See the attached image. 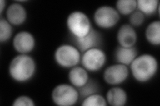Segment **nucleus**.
Instances as JSON below:
<instances>
[{"label":"nucleus","mask_w":160,"mask_h":106,"mask_svg":"<svg viewBox=\"0 0 160 106\" xmlns=\"http://www.w3.org/2000/svg\"><path fill=\"white\" fill-rule=\"evenodd\" d=\"M36 62L28 54H19L15 57L9 65V74L14 81L27 82L36 72Z\"/></svg>","instance_id":"f257e3e1"},{"label":"nucleus","mask_w":160,"mask_h":106,"mask_svg":"<svg viewBox=\"0 0 160 106\" xmlns=\"http://www.w3.org/2000/svg\"><path fill=\"white\" fill-rule=\"evenodd\" d=\"M158 68L157 58L149 54L139 55L129 65V70L133 77L140 83L151 80L157 74Z\"/></svg>","instance_id":"f03ea898"},{"label":"nucleus","mask_w":160,"mask_h":106,"mask_svg":"<svg viewBox=\"0 0 160 106\" xmlns=\"http://www.w3.org/2000/svg\"><path fill=\"white\" fill-rule=\"evenodd\" d=\"M66 25L72 37L77 38L86 36L93 28L89 17L82 11H74L69 14Z\"/></svg>","instance_id":"7ed1b4c3"},{"label":"nucleus","mask_w":160,"mask_h":106,"mask_svg":"<svg viewBox=\"0 0 160 106\" xmlns=\"http://www.w3.org/2000/svg\"><path fill=\"white\" fill-rule=\"evenodd\" d=\"M82 53L73 44H64L59 46L54 53V60L60 67L72 68L81 62Z\"/></svg>","instance_id":"20e7f679"},{"label":"nucleus","mask_w":160,"mask_h":106,"mask_svg":"<svg viewBox=\"0 0 160 106\" xmlns=\"http://www.w3.org/2000/svg\"><path fill=\"white\" fill-rule=\"evenodd\" d=\"M79 99L78 90L71 84H60L55 87L52 92L53 102L59 106H72Z\"/></svg>","instance_id":"39448f33"},{"label":"nucleus","mask_w":160,"mask_h":106,"mask_svg":"<svg viewBox=\"0 0 160 106\" xmlns=\"http://www.w3.org/2000/svg\"><path fill=\"white\" fill-rule=\"evenodd\" d=\"M107 62V55L100 48L89 49L82 54V67L88 72H96L101 70Z\"/></svg>","instance_id":"423d86ee"},{"label":"nucleus","mask_w":160,"mask_h":106,"mask_svg":"<svg viewBox=\"0 0 160 106\" xmlns=\"http://www.w3.org/2000/svg\"><path fill=\"white\" fill-rule=\"evenodd\" d=\"M120 15L116 8L109 6L98 7L93 14V20L97 26L103 29L114 27L118 23Z\"/></svg>","instance_id":"0eeeda50"},{"label":"nucleus","mask_w":160,"mask_h":106,"mask_svg":"<svg viewBox=\"0 0 160 106\" xmlns=\"http://www.w3.org/2000/svg\"><path fill=\"white\" fill-rule=\"evenodd\" d=\"M128 67L122 64H115L109 66L103 72V80L111 85H118L126 82L129 77Z\"/></svg>","instance_id":"6e6552de"},{"label":"nucleus","mask_w":160,"mask_h":106,"mask_svg":"<svg viewBox=\"0 0 160 106\" xmlns=\"http://www.w3.org/2000/svg\"><path fill=\"white\" fill-rule=\"evenodd\" d=\"M13 47L19 54H28L36 47V39L33 35L27 31H22L15 35L13 39Z\"/></svg>","instance_id":"1a4fd4ad"},{"label":"nucleus","mask_w":160,"mask_h":106,"mask_svg":"<svg viewBox=\"0 0 160 106\" xmlns=\"http://www.w3.org/2000/svg\"><path fill=\"white\" fill-rule=\"evenodd\" d=\"M75 45L82 53L93 48H100L102 43V36L96 30L92 29L90 32L83 37H72Z\"/></svg>","instance_id":"9d476101"},{"label":"nucleus","mask_w":160,"mask_h":106,"mask_svg":"<svg viewBox=\"0 0 160 106\" xmlns=\"http://www.w3.org/2000/svg\"><path fill=\"white\" fill-rule=\"evenodd\" d=\"M6 16V19L12 25L19 26L26 22L28 13L23 5L18 2H14L8 7Z\"/></svg>","instance_id":"9b49d317"},{"label":"nucleus","mask_w":160,"mask_h":106,"mask_svg":"<svg viewBox=\"0 0 160 106\" xmlns=\"http://www.w3.org/2000/svg\"><path fill=\"white\" fill-rule=\"evenodd\" d=\"M117 41L121 47H134L138 41V34L136 29L129 24L122 25L118 31Z\"/></svg>","instance_id":"f8f14e48"},{"label":"nucleus","mask_w":160,"mask_h":106,"mask_svg":"<svg viewBox=\"0 0 160 106\" xmlns=\"http://www.w3.org/2000/svg\"><path fill=\"white\" fill-rule=\"evenodd\" d=\"M138 56L137 48L133 47H123L119 46L114 52V58L117 63L129 67L133 60Z\"/></svg>","instance_id":"ddd939ff"},{"label":"nucleus","mask_w":160,"mask_h":106,"mask_svg":"<svg viewBox=\"0 0 160 106\" xmlns=\"http://www.w3.org/2000/svg\"><path fill=\"white\" fill-rule=\"evenodd\" d=\"M68 79L70 84L75 88L79 89L89 81L88 71L83 67L76 66L70 69L68 74Z\"/></svg>","instance_id":"4468645a"},{"label":"nucleus","mask_w":160,"mask_h":106,"mask_svg":"<svg viewBox=\"0 0 160 106\" xmlns=\"http://www.w3.org/2000/svg\"><path fill=\"white\" fill-rule=\"evenodd\" d=\"M106 99L109 105L123 106L128 102V94L123 88L114 85L108 91Z\"/></svg>","instance_id":"2eb2a0df"},{"label":"nucleus","mask_w":160,"mask_h":106,"mask_svg":"<svg viewBox=\"0 0 160 106\" xmlns=\"http://www.w3.org/2000/svg\"><path fill=\"white\" fill-rule=\"evenodd\" d=\"M145 36L147 41L153 46H159L160 44V21H152L146 29Z\"/></svg>","instance_id":"dca6fc26"},{"label":"nucleus","mask_w":160,"mask_h":106,"mask_svg":"<svg viewBox=\"0 0 160 106\" xmlns=\"http://www.w3.org/2000/svg\"><path fill=\"white\" fill-rule=\"evenodd\" d=\"M137 9L145 16H153L159 12V2L158 0H137Z\"/></svg>","instance_id":"f3484780"},{"label":"nucleus","mask_w":160,"mask_h":106,"mask_svg":"<svg viewBox=\"0 0 160 106\" xmlns=\"http://www.w3.org/2000/svg\"><path fill=\"white\" fill-rule=\"evenodd\" d=\"M116 9L119 14L130 16L137 9V0H118Z\"/></svg>","instance_id":"a211bd4d"},{"label":"nucleus","mask_w":160,"mask_h":106,"mask_svg":"<svg viewBox=\"0 0 160 106\" xmlns=\"http://www.w3.org/2000/svg\"><path fill=\"white\" fill-rule=\"evenodd\" d=\"M13 33V27L6 19H0V42H8L11 39Z\"/></svg>","instance_id":"6ab92c4d"},{"label":"nucleus","mask_w":160,"mask_h":106,"mask_svg":"<svg viewBox=\"0 0 160 106\" xmlns=\"http://www.w3.org/2000/svg\"><path fill=\"white\" fill-rule=\"evenodd\" d=\"M99 91V88L98 84L92 79H89V81L83 86L78 89L79 98L81 99H84L90 95L98 93Z\"/></svg>","instance_id":"aec40b11"},{"label":"nucleus","mask_w":160,"mask_h":106,"mask_svg":"<svg viewBox=\"0 0 160 106\" xmlns=\"http://www.w3.org/2000/svg\"><path fill=\"white\" fill-rule=\"evenodd\" d=\"M108 105L106 99L102 95L98 93L90 95L83 99L82 105L83 106H106Z\"/></svg>","instance_id":"412c9836"},{"label":"nucleus","mask_w":160,"mask_h":106,"mask_svg":"<svg viewBox=\"0 0 160 106\" xmlns=\"http://www.w3.org/2000/svg\"><path fill=\"white\" fill-rule=\"evenodd\" d=\"M145 19H146V16L142 12L138 10H136L129 16V25H131L134 28L140 27L143 24Z\"/></svg>","instance_id":"4be33fe9"},{"label":"nucleus","mask_w":160,"mask_h":106,"mask_svg":"<svg viewBox=\"0 0 160 106\" xmlns=\"http://www.w3.org/2000/svg\"><path fill=\"white\" fill-rule=\"evenodd\" d=\"M13 106H35L34 101L28 95H20L13 100Z\"/></svg>","instance_id":"5701e85b"},{"label":"nucleus","mask_w":160,"mask_h":106,"mask_svg":"<svg viewBox=\"0 0 160 106\" xmlns=\"http://www.w3.org/2000/svg\"><path fill=\"white\" fill-rule=\"evenodd\" d=\"M6 2L4 1V0H1V2H0V7H1V11H0V13H1V15L3 12L4 8H5V7H6Z\"/></svg>","instance_id":"b1692460"}]
</instances>
